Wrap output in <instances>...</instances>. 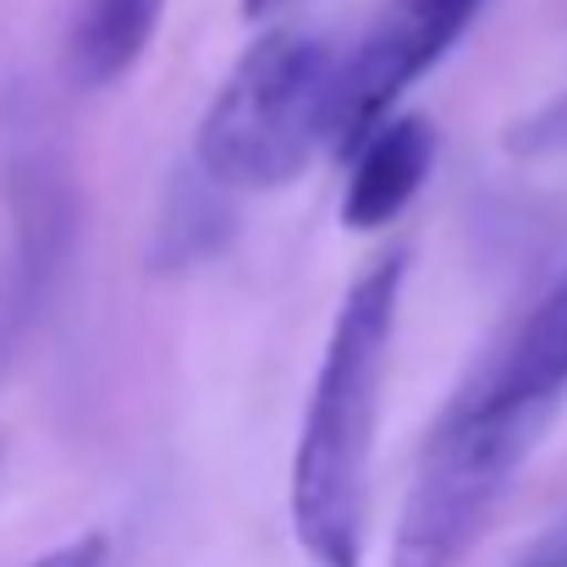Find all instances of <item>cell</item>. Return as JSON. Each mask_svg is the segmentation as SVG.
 <instances>
[{"label":"cell","instance_id":"obj_6","mask_svg":"<svg viewBox=\"0 0 567 567\" xmlns=\"http://www.w3.org/2000/svg\"><path fill=\"white\" fill-rule=\"evenodd\" d=\"M457 396L496 413H557V402L567 396V270L507 331V342L457 385Z\"/></svg>","mask_w":567,"mask_h":567},{"label":"cell","instance_id":"obj_12","mask_svg":"<svg viewBox=\"0 0 567 567\" xmlns=\"http://www.w3.org/2000/svg\"><path fill=\"white\" fill-rule=\"evenodd\" d=\"M281 6H292V0H243V17H248V22H259V17H276Z\"/></svg>","mask_w":567,"mask_h":567},{"label":"cell","instance_id":"obj_11","mask_svg":"<svg viewBox=\"0 0 567 567\" xmlns=\"http://www.w3.org/2000/svg\"><path fill=\"white\" fill-rule=\"evenodd\" d=\"M513 567H567V518L546 535V540H535Z\"/></svg>","mask_w":567,"mask_h":567},{"label":"cell","instance_id":"obj_1","mask_svg":"<svg viewBox=\"0 0 567 567\" xmlns=\"http://www.w3.org/2000/svg\"><path fill=\"white\" fill-rule=\"evenodd\" d=\"M402 287H408V248H385L353 276L303 396L292 474H287V518L309 567H364L370 463H375Z\"/></svg>","mask_w":567,"mask_h":567},{"label":"cell","instance_id":"obj_4","mask_svg":"<svg viewBox=\"0 0 567 567\" xmlns=\"http://www.w3.org/2000/svg\"><path fill=\"white\" fill-rule=\"evenodd\" d=\"M480 11H485V0H385L370 39L342 66V138H337V150H348L380 116H391L396 100L468 33V22Z\"/></svg>","mask_w":567,"mask_h":567},{"label":"cell","instance_id":"obj_5","mask_svg":"<svg viewBox=\"0 0 567 567\" xmlns=\"http://www.w3.org/2000/svg\"><path fill=\"white\" fill-rule=\"evenodd\" d=\"M11 254L0 270V370L17 353L22 331L33 326L66 243H72V193L61 183V166H50V155H28L17 150L11 161Z\"/></svg>","mask_w":567,"mask_h":567},{"label":"cell","instance_id":"obj_7","mask_svg":"<svg viewBox=\"0 0 567 567\" xmlns=\"http://www.w3.org/2000/svg\"><path fill=\"white\" fill-rule=\"evenodd\" d=\"M348 188H342V226L348 231H380L391 226L435 166V127L413 111L380 116L370 133H359L348 150Z\"/></svg>","mask_w":567,"mask_h":567},{"label":"cell","instance_id":"obj_3","mask_svg":"<svg viewBox=\"0 0 567 567\" xmlns=\"http://www.w3.org/2000/svg\"><path fill=\"white\" fill-rule=\"evenodd\" d=\"M551 419L535 413H496L474 408L463 396L446 402L435 419L419 474L408 485L396 540H391V567H457L474 540L485 535L491 513L513 491L524 457L540 446Z\"/></svg>","mask_w":567,"mask_h":567},{"label":"cell","instance_id":"obj_2","mask_svg":"<svg viewBox=\"0 0 567 567\" xmlns=\"http://www.w3.org/2000/svg\"><path fill=\"white\" fill-rule=\"evenodd\" d=\"M342 66L348 55L303 28L254 39L204 105L193 172L231 198L298 183L342 138Z\"/></svg>","mask_w":567,"mask_h":567},{"label":"cell","instance_id":"obj_9","mask_svg":"<svg viewBox=\"0 0 567 567\" xmlns=\"http://www.w3.org/2000/svg\"><path fill=\"white\" fill-rule=\"evenodd\" d=\"M507 150L513 155H557L567 150V94H557L551 105H540V111H529L513 133H507Z\"/></svg>","mask_w":567,"mask_h":567},{"label":"cell","instance_id":"obj_10","mask_svg":"<svg viewBox=\"0 0 567 567\" xmlns=\"http://www.w3.org/2000/svg\"><path fill=\"white\" fill-rule=\"evenodd\" d=\"M105 551H111L105 535H78V540H66V546L33 557L28 567H105Z\"/></svg>","mask_w":567,"mask_h":567},{"label":"cell","instance_id":"obj_8","mask_svg":"<svg viewBox=\"0 0 567 567\" xmlns=\"http://www.w3.org/2000/svg\"><path fill=\"white\" fill-rule=\"evenodd\" d=\"M166 0H83L78 6V28H72V66L89 89H105L116 78H127L155 28H161Z\"/></svg>","mask_w":567,"mask_h":567}]
</instances>
